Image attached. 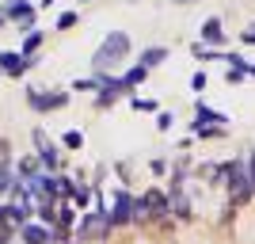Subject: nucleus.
Returning a JSON list of instances; mask_svg holds the SVG:
<instances>
[{
    "label": "nucleus",
    "instance_id": "obj_22",
    "mask_svg": "<svg viewBox=\"0 0 255 244\" xmlns=\"http://www.w3.org/2000/svg\"><path fill=\"white\" fill-rule=\"evenodd\" d=\"M0 23H4V15H0Z\"/></svg>",
    "mask_w": 255,
    "mask_h": 244
},
{
    "label": "nucleus",
    "instance_id": "obj_2",
    "mask_svg": "<svg viewBox=\"0 0 255 244\" xmlns=\"http://www.w3.org/2000/svg\"><path fill=\"white\" fill-rule=\"evenodd\" d=\"M229 187H233V199H252V172H248L244 160H233L229 164Z\"/></svg>",
    "mask_w": 255,
    "mask_h": 244
},
{
    "label": "nucleus",
    "instance_id": "obj_9",
    "mask_svg": "<svg viewBox=\"0 0 255 244\" xmlns=\"http://www.w3.org/2000/svg\"><path fill=\"white\" fill-rule=\"evenodd\" d=\"M34 141H38V160H42L46 168H57V145L46 138L42 130H34Z\"/></svg>",
    "mask_w": 255,
    "mask_h": 244
},
{
    "label": "nucleus",
    "instance_id": "obj_15",
    "mask_svg": "<svg viewBox=\"0 0 255 244\" xmlns=\"http://www.w3.org/2000/svg\"><path fill=\"white\" fill-rule=\"evenodd\" d=\"M11 183H15L11 168H8V164H0V195H4V191H11Z\"/></svg>",
    "mask_w": 255,
    "mask_h": 244
},
{
    "label": "nucleus",
    "instance_id": "obj_5",
    "mask_svg": "<svg viewBox=\"0 0 255 244\" xmlns=\"http://www.w3.org/2000/svg\"><path fill=\"white\" fill-rule=\"evenodd\" d=\"M27 103L34 107V111H53V107H65L69 103V92H53V96H42V92H27Z\"/></svg>",
    "mask_w": 255,
    "mask_h": 244
},
{
    "label": "nucleus",
    "instance_id": "obj_3",
    "mask_svg": "<svg viewBox=\"0 0 255 244\" xmlns=\"http://www.w3.org/2000/svg\"><path fill=\"white\" fill-rule=\"evenodd\" d=\"M107 222H111V225H126V222H133V202H129V195H126V191H115Z\"/></svg>",
    "mask_w": 255,
    "mask_h": 244
},
{
    "label": "nucleus",
    "instance_id": "obj_18",
    "mask_svg": "<svg viewBox=\"0 0 255 244\" xmlns=\"http://www.w3.org/2000/svg\"><path fill=\"white\" fill-rule=\"evenodd\" d=\"M133 107L137 111H156V99H133Z\"/></svg>",
    "mask_w": 255,
    "mask_h": 244
},
{
    "label": "nucleus",
    "instance_id": "obj_1",
    "mask_svg": "<svg viewBox=\"0 0 255 244\" xmlns=\"http://www.w3.org/2000/svg\"><path fill=\"white\" fill-rule=\"evenodd\" d=\"M126 53H129V38H126L122 31H111V34L103 38V46L96 50V57H92V69H96V76H103L107 69H115V65L122 61Z\"/></svg>",
    "mask_w": 255,
    "mask_h": 244
},
{
    "label": "nucleus",
    "instance_id": "obj_12",
    "mask_svg": "<svg viewBox=\"0 0 255 244\" xmlns=\"http://www.w3.org/2000/svg\"><path fill=\"white\" fill-rule=\"evenodd\" d=\"M145 73H149V69H145V65H133V69H129L126 76H122V88H126V92H129V88H137L141 80H145Z\"/></svg>",
    "mask_w": 255,
    "mask_h": 244
},
{
    "label": "nucleus",
    "instance_id": "obj_21",
    "mask_svg": "<svg viewBox=\"0 0 255 244\" xmlns=\"http://www.w3.org/2000/svg\"><path fill=\"white\" fill-rule=\"evenodd\" d=\"M80 4H92V0H80Z\"/></svg>",
    "mask_w": 255,
    "mask_h": 244
},
{
    "label": "nucleus",
    "instance_id": "obj_16",
    "mask_svg": "<svg viewBox=\"0 0 255 244\" xmlns=\"http://www.w3.org/2000/svg\"><path fill=\"white\" fill-rule=\"evenodd\" d=\"M65 145H69V149H80V145H84V138H80L76 130H69V134H65Z\"/></svg>",
    "mask_w": 255,
    "mask_h": 244
},
{
    "label": "nucleus",
    "instance_id": "obj_6",
    "mask_svg": "<svg viewBox=\"0 0 255 244\" xmlns=\"http://www.w3.org/2000/svg\"><path fill=\"white\" fill-rule=\"evenodd\" d=\"M19 241L23 244H57V233H50L46 225H19Z\"/></svg>",
    "mask_w": 255,
    "mask_h": 244
},
{
    "label": "nucleus",
    "instance_id": "obj_17",
    "mask_svg": "<svg viewBox=\"0 0 255 244\" xmlns=\"http://www.w3.org/2000/svg\"><path fill=\"white\" fill-rule=\"evenodd\" d=\"M76 23V15L73 11H65V15H57V31H65V27H73Z\"/></svg>",
    "mask_w": 255,
    "mask_h": 244
},
{
    "label": "nucleus",
    "instance_id": "obj_19",
    "mask_svg": "<svg viewBox=\"0 0 255 244\" xmlns=\"http://www.w3.org/2000/svg\"><path fill=\"white\" fill-rule=\"evenodd\" d=\"M240 42H255V27H248V31L240 34Z\"/></svg>",
    "mask_w": 255,
    "mask_h": 244
},
{
    "label": "nucleus",
    "instance_id": "obj_4",
    "mask_svg": "<svg viewBox=\"0 0 255 244\" xmlns=\"http://www.w3.org/2000/svg\"><path fill=\"white\" fill-rule=\"evenodd\" d=\"M0 15H4V19H23V27L34 31V8H31V0H8V4L0 8Z\"/></svg>",
    "mask_w": 255,
    "mask_h": 244
},
{
    "label": "nucleus",
    "instance_id": "obj_8",
    "mask_svg": "<svg viewBox=\"0 0 255 244\" xmlns=\"http://www.w3.org/2000/svg\"><path fill=\"white\" fill-rule=\"evenodd\" d=\"M107 229H111V222H107V214H103V210L84 214V222H80V233H84V237H92V233H96V237H103Z\"/></svg>",
    "mask_w": 255,
    "mask_h": 244
},
{
    "label": "nucleus",
    "instance_id": "obj_13",
    "mask_svg": "<svg viewBox=\"0 0 255 244\" xmlns=\"http://www.w3.org/2000/svg\"><path fill=\"white\" fill-rule=\"evenodd\" d=\"M164 57H168V50H164V46H152V50L141 53V65H145V69H152V65H160Z\"/></svg>",
    "mask_w": 255,
    "mask_h": 244
},
{
    "label": "nucleus",
    "instance_id": "obj_10",
    "mask_svg": "<svg viewBox=\"0 0 255 244\" xmlns=\"http://www.w3.org/2000/svg\"><path fill=\"white\" fill-rule=\"evenodd\" d=\"M202 38H206V42H225L221 19H206V23H202Z\"/></svg>",
    "mask_w": 255,
    "mask_h": 244
},
{
    "label": "nucleus",
    "instance_id": "obj_7",
    "mask_svg": "<svg viewBox=\"0 0 255 244\" xmlns=\"http://www.w3.org/2000/svg\"><path fill=\"white\" fill-rule=\"evenodd\" d=\"M31 65H34V57H23V53H0V69H4V73H11V76L27 73Z\"/></svg>",
    "mask_w": 255,
    "mask_h": 244
},
{
    "label": "nucleus",
    "instance_id": "obj_20",
    "mask_svg": "<svg viewBox=\"0 0 255 244\" xmlns=\"http://www.w3.org/2000/svg\"><path fill=\"white\" fill-rule=\"evenodd\" d=\"M175 4H194V0H175Z\"/></svg>",
    "mask_w": 255,
    "mask_h": 244
},
{
    "label": "nucleus",
    "instance_id": "obj_14",
    "mask_svg": "<svg viewBox=\"0 0 255 244\" xmlns=\"http://www.w3.org/2000/svg\"><path fill=\"white\" fill-rule=\"evenodd\" d=\"M38 46H42V34L34 31V34H27V42H23V57H31L34 50H38Z\"/></svg>",
    "mask_w": 255,
    "mask_h": 244
},
{
    "label": "nucleus",
    "instance_id": "obj_11",
    "mask_svg": "<svg viewBox=\"0 0 255 244\" xmlns=\"http://www.w3.org/2000/svg\"><path fill=\"white\" fill-rule=\"evenodd\" d=\"M145 202H149V214H152V218H164V214H168L164 195H160V191H149V195H145Z\"/></svg>",
    "mask_w": 255,
    "mask_h": 244
}]
</instances>
